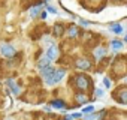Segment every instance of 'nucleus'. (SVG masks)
Instances as JSON below:
<instances>
[{
    "instance_id": "1",
    "label": "nucleus",
    "mask_w": 127,
    "mask_h": 120,
    "mask_svg": "<svg viewBox=\"0 0 127 120\" xmlns=\"http://www.w3.org/2000/svg\"><path fill=\"white\" fill-rule=\"evenodd\" d=\"M40 71H42L40 74H42V77H43V80H45V83L48 86L57 84L58 81H61L63 78H64V75H66V72L63 71V69H52L51 66H46V68H43Z\"/></svg>"
},
{
    "instance_id": "2",
    "label": "nucleus",
    "mask_w": 127,
    "mask_h": 120,
    "mask_svg": "<svg viewBox=\"0 0 127 120\" xmlns=\"http://www.w3.org/2000/svg\"><path fill=\"white\" fill-rule=\"evenodd\" d=\"M0 54L3 57H12V56H15V48L11 44L3 42V44H0Z\"/></svg>"
},
{
    "instance_id": "3",
    "label": "nucleus",
    "mask_w": 127,
    "mask_h": 120,
    "mask_svg": "<svg viewBox=\"0 0 127 120\" xmlns=\"http://www.w3.org/2000/svg\"><path fill=\"white\" fill-rule=\"evenodd\" d=\"M88 78L87 77H84V75H79V77H76V86L79 87V89H87L88 87Z\"/></svg>"
},
{
    "instance_id": "4",
    "label": "nucleus",
    "mask_w": 127,
    "mask_h": 120,
    "mask_svg": "<svg viewBox=\"0 0 127 120\" xmlns=\"http://www.w3.org/2000/svg\"><path fill=\"white\" fill-rule=\"evenodd\" d=\"M6 84L9 86V89H11V90H12V92H14L15 95H18V93H20V87L17 86V83H15L14 80H11V78H9V80L6 81Z\"/></svg>"
},
{
    "instance_id": "5",
    "label": "nucleus",
    "mask_w": 127,
    "mask_h": 120,
    "mask_svg": "<svg viewBox=\"0 0 127 120\" xmlns=\"http://www.w3.org/2000/svg\"><path fill=\"white\" fill-rule=\"evenodd\" d=\"M57 54H58V51H57V48H55L54 45H51V47L46 50V57H49L51 60H52L54 57H57Z\"/></svg>"
},
{
    "instance_id": "6",
    "label": "nucleus",
    "mask_w": 127,
    "mask_h": 120,
    "mask_svg": "<svg viewBox=\"0 0 127 120\" xmlns=\"http://www.w3.org/2000/svg\"><path fill=\"white\" fill-rule=\"evenodd\" d=\"M49 62H51V59L49 57H42L40 59V62L37 63V66H39V69H43V68H46V66H49Z\"/></svg>"
},
{
    "instance_id": "7",
    "label": "nucleus",
    "mask_w": 127,
    "mask_h": 120,
    "mask_svg": "<svg viewBox=\"0 0 127 120\" xmlns=\"http://www.w3.org/2000/svg\"><path fill=\"white\" fill-rule=\"evenodd\" d=\"M76 66H78L79 69H88L91 65H90L88 60H78V62H76Z\"/></svg>"
},
{
    "instance_id": "8",
    "label": "nucleus",
    "mask_w": 127,
    "mask_h": 120,
    "mask_svg": "<svg viewBox=\"0 0 127 120\" xmlns=\"http://www.w3.org/2000/svg\"><path fill=\"white\" fill-rule=\"evenodd\" d=\"M123 48V42H120V41H112L111 42V50L112 51H120Z\"/></svg>"
},
{
    "instance_id": "9",
    "label": "nucleus",
    "mask_w": 127,
    "mask_h": 120,
    "mask_svg": "<svg viewBox=\"0 0 127 120\" xmlns=\"http://www.w3.org/2000/svg\"><path fill=\"white\" fill-rule=\"evenodd\" d=\"M51 107H54V108H58V110H63L66 105H64V102L63 101H60V99H55V101H52L51 102Z\"/></svg>"
},
{
    "instance_id": "10",
    "label": "nucleus",
    "mask_w": 127,
    "mask_h": 120,
    "mask_svg": "<svg viewBox=\"0 0 127 120\" xmlns=\"http://www.w3.org/2000/svg\"><path fill=\"white\" fill-rule=\"evenodd\" d=\"M40 8H42V3H40L39 6H36V8H33V9L30 11V17H32V18H34V17H36V15L39 14V11H40Z\"/></svg>"
},
{
    "instance_id": "11",
    "label": "nucleus",
    "mask_w": 127,
    "mask_h": 120,
    "mask_svg": "<svg viewBox=\"0 0 127 120\" xmlns=\"http://www.w3.org/2000/svg\"><path fill=\"white\" fill-rule=\"evenodd\" d=\"M109 29H111L112 32H115V33H121V32H123V27H121L120 24H112Z\"/></svg>"
},
{
    "instance_id": "12",
    "label": "nucleus",
    "mask_w": 127,
    "mask_h": 120,
    "mask_svg": "<svg viewBox=\"0 0 127 120\" xmlns=\"http://www.w3.org/2000/svg\"><path fill=\"white\" fill-rule=\"evenodd\" d=\"M105 54H106V51H105L103 48H97V50L94 51V56H96L97 59H100V57H103Z\"/></svg>"
},
{
    "instance_id": "13",
    "label": "nucleus",
    "mask_w": 127,
    "mask_h": 120,
    "mask_svg": "<svg viewBox=\"0 0 127 120\" xmlns=\"http://www.w3.org/2000/svg\"><path fill=\"white\" fill-rule=\"evenodd\" d=\"M67 35H69L70 38H75V36H78V30H76V27H70V29L67 30Z\"/></svg>"
},
{
    "instance_id": "14",
    "label": "nucleus",
    "mask_w": 127,
    "mask_h": 120,
    "mask_svg": "<svg viewBox=\"0 0 127 120\" xmlns=\"http://www.w3.org/2000/svg\"><path fill=\"white\" fill-rule=\"evenodd\" d=\"M82 113H85V114H91V113H94V105L91 104V105H87L84 110H82Z\"/></svg>"
},
{
    "instance_id": "15",
    "label": "nucleus",
    "mask_w": 127,
    "mask_h": 120,
    "mask_svg": "<svg viewBox=\"0 0 127 120\" xmlns=\"http://www.w3.org/2000/svg\"><path fill=\"white\" fill-rule=\"evenodd\" d=\"M99 117H100V114H90V116H87L85 117V120H99Z\"/></svg>"
},
{
    "instance_id": "16",
    "label": "nucleus",
    "mask_w": 127,
    "mask_h": 120,
    "mask_svg": "<svg viewBox=\"0 0 127 120\" xmlns=\"http://www.w3.org/2000/svg\"><path fill=\"white\" fill-rule=\"evenodd\" d=\"M54 33H55V36H60V35L63 33V27H61V26H57V27H54Z\"/></svg>"
},
{
    "instance_id": "17",
    "label": "nucleus",
    "mask_w": 127,
    "mask_h": 120,
    "mask_svg": "<svg viewBox=\"0 0 127 120\" xmlns=\"http://www.w3.org/2000/svg\"><path fill=\"white\" fill-rule=\"evenodd\" d=\"M76 101H78L79 104H85L87 98H85V95H78V96H76Z\"/></svg>"
},
{
    "instance_id": "18",
    "label": "nucleus",
    "mask_w": 127,
    "mask_h": 120,
    "mask_svg": "<svg viewBox=\"0 0 127 120\" xmlns=\"http://www.w3.org/2000/svg\"><path fill=\"white\" fill-rule=\"evenodd\" d=\"M123 104H127V92H121V99H120Z\"/></svg>"
},
{
    "instance_id": "19",
    "label": "nucleus",
    "mask_w": 127,
    "mask_h": 120,
    "mask_svg": "<svg viewBox=\"0 0 127 120\" xmlns=\"http://www.w3.org/2000/svg\"><path fill=\"white\" fill-rule=\"evenodd\" d=\"M46 11L51 12V14H57V9H55L54 6H51V5H46Z\"/></svg>"
},
{
    "instance_id": "20",
    "label": "nucleus",
    "mask_w": 127,
    "mask_h": 120,
    "mask_svg": "<svg viewBox=\"0 0 127 120\" xmlns=\"http://www.w3.org/2000/svg\"><path fill=\"white\" fill-rule=\"evenodd\" d=\"M79 24H81L82 27H88L91 23H90V21H85V20H81V18H79Z\"/></svg>"
},
{
    "instance_id": "21",
    "label": "nucleus",
    "mask_w": 127,
    "mask_h": 120,
    "mask_svg": "<svg viewBox=\"0 0 127 120\" xmlns=\"http://www.w3.org/2000/svg\"><path fill=\"white\" fill-rule=\"evenodd\" d=\"M103 83H105V87H106V89H109V87H111V81H109V78H106V77H105V78H103Z\"/></svg>"
},
{
    "instance_id": "22",
    "label": "nucleus",
    "mask_w": 127,
    "mask_h": 120,
    "mask_svg": "<svg viewBox=\"0 0 127 120\" xmlns=\"http://www.w3.org/2000/svg\"><path fill=\"white\" fill-rule=\"evenodd\" d=\"M96 96L97 98H102L103 96V90L102 89H96Z\"/></svg>"
},
{
    "instance_id": "23",
    "label": "nucleus",
    "mask_w": 127,
    "mask_h": 120,
    "mask_svg": "<svg viewBox=\"0 0 127 120\" xmlns=\"http://www.w3.org/2000/svg\"><path fill=\"white\" fill-rule=\"evenodd\" d=\"M81 116H82V113H73V114H72L73 119H78V117H81Z\"/></svg>"
},
{
    "instance_id": "24",
    "label": "nucleus",
    "mask_w": 127,
    "mask_h": 120,
    "mask_svg": "<svg viewBox=\"0 0 127 120\" xmlns=\"http://www.w3.org/2000/svg\"><path fill=\"white\" fill-rule=\"evenodd\" d=\"M40 18H43V20H45V18H46V12H45V11H43V12H42V14H40Z\"/></svg>"
},
{
    "instance_id": "25",
    "label": "nucleus",
    "mask_w": 127,
    "mask_h": 120,
    "mask_svg": "<svg viewBox=\"0 0 127 120\" xmlns=\"http://www.w3.org/2000/svg\"><path fill=\"white\" fill-rule=\"evenodd\" d=\"M72 119H73L72 116H69V117H66V120H72Z\"/></svg>"
},
{
    "instance_id": "26",
    "label": "nucleus",
    "mask_w": 127,
    "mask_h": 120,
    "mask_svg": "<svg viewBox=\"0 0 127 120\" xmlns=\"http://www.w3.org/2000/svg\"><path fill=\"white\" fill-rule=\"evenodd\" d=\"M126 42H127V36H126Z\"/></svg>"
},
{
    "instance_id": "27",
    "label": "nucleus",
    "mask_w": 127,
    "mask_h": 120,
    "mask_svg": "<svg viewBox=\"0 0 127 120\" xmlns=\"http://www.w3.org/2000/svg\"><path fill=\"white\" fill-rule=\"evenodd\" d=\"M126 81H127V80H126Z\"/></svg>"
}]
</instances>
